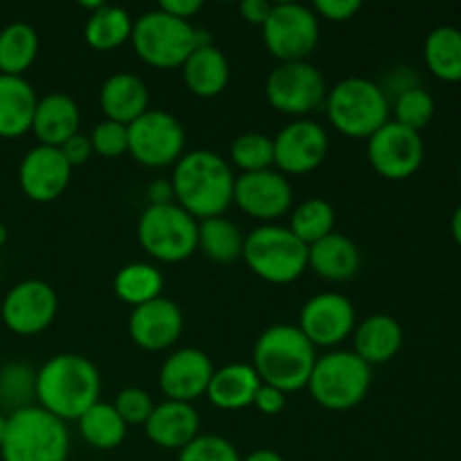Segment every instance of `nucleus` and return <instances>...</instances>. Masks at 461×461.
Masks as SVG:
<instances>
[{"mask_svg": "<svg viewBox=\"0 0 461 461\" xmlns=\"http://www.w3.org/2000/svg\"><path fill=\"white\" fill-rule=\"evenodd\" d=\"M252 408L259 410L266 417H275V414H279L286 408V394L282 390H277V387H270L261 383V387L255 394V401H252Z\"/></svg>", "mask_w": 461, "mask_h": 461, "instance_id": "obj_43", "label": "nucleus"}, {"mask_svg": "<svg viewBox=\"0 0 461 461\" xmlns=\"http://www.w3.org/2000/svg\"><path fill=\"white\" fill-rule=\"evenodd\" d=\"M81 113L72 97L63 93L45 95L39 99L32 122V133L43 147H61L72 135L79 133Z\"/></svg>", "mask_w": 461, "mask_h": 461, "instance_id": "obj_23", "label": "nucleus"}, {"mask_svg": "<svg viewBox=\"0 0 461 461\" xmlns=\"http://www.w3.org/2000/svg\"><path fill=\"white\" fill-rule=\"evenodd\" d=\"M178 461H241V455L223 437L198 435L180 450Z\"/></svg>", "mask_w": 461, "mask_h": 461, "instance_id": "obj_39", "label": "nucleus"}, {"mask_svg": "<svg viewBox=\"0 0 461 461\" xmlns=\"http://www.w3.org/2000/svg\"><path fill=\"white\" fill-rule=\"evenodd\" d=\"M327 81L311 61L279 63L266 79V99L282 115L304 120L327 99Z\"/></svg>", "mask_w": 461, "mask_h": 461, "instance_id": "obj_12", "label": "nucleus"}, {"mask_svg": "<svg viewBox=\"0 0 461 461\" xmlns=\"http://www.w3.org/2000/svg\"><path fill=\"white\" fill-rule=\"evenodd\" d=\"M435 117V99L421 86H410L396 95L394 122L410 131L421 133Z\"/></svg>", "mask_w": 461, "mask_h": 461, "instance_id": "obj_37", "label": "nucleus"}, {"mask_svg": "<svg viewBox=\"0 0 461 461\" xmlns=\"http://www.w3.org/2000/svg\"><path fill=\"white\" fill-rule=\"evenodd\" d=\"M275 169L284 176H304L318 169L329 153V135L313 120H295L273 138Z\"/></svg>", "mask_w": 461, "mask_h": 461, "instance_id": "obj_16", "label": "nucleus"}, {"mask_svg": "<svg viewBox=\"0 0 461 461\" xmlns=\"http://www.w3.org/2000/svg\"><path fill=\"white\" fill-rule=\"evenodd\" d=\"M329 124L338 133L356 140H369L390 122V99L378 84L365 77H347L329 88L327 99Z\"/></svg>", "mask_w": 461, "mask_h": 461, "instance_id": "obj_4", "label": "nucleus"}, {"mask_svg": "<svg viewBox=\"0 0 461 461\" xmlns=\"http://www.w3.org/2000/svg\"><path fill=\"white\" fill-rule=\"evenodd\" d=\"M149 441L165 450H183L201 435V417L192 403L162 401L144 423Z\"/></svg>", "mask_w": 461, "mask_h": 461, "instance_id": "obj_21", "label": "nucleus"}, {"mask_svg": "<svg viewBox=\"0 0 461 461\" xmlns=\"http://www.w3.org/2000/svg\"><path fill=\"white\" fill-rule=\"evenodd\" d=\"M270 12H273V5L266 3V0H243V3L239 5V14H241L243 21L250 23V25L264 27Z\"/></svg>", "mask_w": 461, "mask_h": 461, "instance_id": "obj_46", "label": "nucleus"}, {"mask_svg": "<svg viewBox=\"0 0 461 461\" xmlns=\"http://www.w3.org/2000/svg\"><path fill=\"white\" fill-rule=\"evenodd\" d=\"M158 9H162V12L169 14V16L189 23L198 12H201L203 3L201 0H162V3L158 5Z\"/></svg>", "mask_w": 461, "mask_h": 461, "instance_id": "obj_45", "label": "nucleus"}, {"mask_svg": "<svg viewBox=\"0 0 461 461\" xmlns=\"http://www.w3.org/2000/svg\"><path fill=\"white\" fill-rule=\"evenodd\" d=\"M39 54V34L30 23H9L0 30V75L23 77Z\"/></svg>", "mask_w": 461, "mask_h": 461, "instance_id": "obj_31", "label": "nucleus"}, {"mask_svg": "<svg viewBox=\"0 0 461 461\" xmlns=\"http://www.w3.org/2000/svg\"><path fill=\"white\" fill-rule=\"evenodd\" d=\"M241 257L248 268L268 284H293L309 268V246L277 223L252 230L243 241Z\"/></svg>", "mask_w": 461, "mask_h": 461, "instance_id": "obj_7", "label": "nucleus"}, {"mask_svg": "<svg viewBox=\"0 0 461 461\" xmlns=\"http://www.w3.org/2000/svg\"><path fill=\"white\" fill-rule=\"evenodd\" d=\"M70 435L59 421L39 405L14 410L7 417L5 437L0 441L3 461H68Z\"/></svg>", "mask_w": 461, "mask_h": 461, "instance_id": "obj_5", "label": "nucleus"}, {"mask_svg": "<svg viewBox=\"0 0 461 461\" xmlns=\"http://www.w3.org/2000/svg\"><path fill=\"white\" fill-rule=\"evenodd\" d=\"M133 34V18L124 7L104 3L97 12H93L86 21L84 39L97 52H111L131 43Z\"/></svg>", "mask_w": 461, "mask_h": 461, "instance_id": "obj_29", "label": "nucleus"}, {"mask_svg": "<svg viewBox=\"0 0 461 461\" xmlns=\"http://www.w3.org/2000/svg\"><path fill=\"white\" fill-rule=\"evenodd\" d=\"M234 178L237 176L230 162L219 153L207 149L185 153L176 162L171 178L176 205L183 207L196 221L223 216L232 205Z\"/></svg>", "mask_w": 461, "mask_h": 461, "instance_id": "obj_2", "label": "nucleus"}, {"mask_svg": "<svg viewBox=\"0 0 461 461\" xmlns=\"http://www.w3.org/2000/svg\"><path fill=\"white\" fill-rule=\"evenodd\" d=\"M7 237H9V232H7V228H5L3 223H0V248L5 246V243H7Z\"/></svg>", "mask_w": 461, "mask_h": 461, "instance_id": "obj_50", "label": "nucleus"}, {"mask_svg": "<svg viewBox=\"0 0 461 461\" xmlns=\"http://www.w3.org/2000/svg\"><path fill=\"white\" fill-rule=\"evenodd\" d=\"M450 234H453L455 243L461 248V203L457 205V210L453 212V219H450Z\"/></svg>", "mask_w": 461, "mask_h": 461, "instance_id": "obj_49", "label": "nucleus"}, {"mask_svg": "<svg viewBox=\"0 0 461 461\" xmlns=\"http://www.w3.org/2000/svg\"><path fill=\"white\" fill-rule=\"evenodd\" d=\"M72 167L63 158L61 149L39 147L30 149L18 167V185L23 194L34 203H52L68 189Z\"/></svg>", "mask_w": 461, "mask_h": 461, "instance_id": "obj_18", "label": "nucleus"}, {"mask_svg": "<svg viewBox=\"0 0 461 461\" xmlns=\"http://www.w3.org/2000/svg\"><path fill=\"white\" fill-rule=\"evenodd\" d=\"M311 9L315 16L329 23H347L360 12V3L358 0H318Z\"/></svg>", "mask_w": 461, "mask_h": 461, "instance_id": "obj_42", "label": "nucleus"}, {"mask_svg": "<svg viewBox=\"0 0 461 461\" xmlns=\"http://www.w3.org/2000/svg\"><path fill=\"white\" fill-rule=\"evenodd\" d=\"M259 387L261 381L252 365L230 363L225 367L214 369L205 396L214 408L230 412V410L252 408V401H255Z\"/></svg>", "mask_w": 461, "mask_h": 461, "instance_id": "obj_28", "label": "nucleus"}, {"mask_svg": "<svg viewBox=\"0 0 461 461\" xmlns=\"http://www.w3.org/2000/svg\"><path fill=\"white\" fill-rule=\"evenodd\" d=\"M77 426H79L81 439L95 450H115L126 439V430H129L113 403H102V401L86 410Z\"/></svg>", "mask_w": 461, "mask_h": 461, "instance_id": "obj_34", "label": "nucleus"}, {"mask_svg": "<svg viewBox=\"0 0 461 461\" xmlns=\"http://www.w3.org/2000/svg\"><path fill=\"white\" fill-rule=\"evenodd\" d=\"M423 59L432 75L446 84L461 81V30L453 25L435 27L423 43Z\"/></svg>", "mask_w": 461, "mask_h": 461, "instance_id": "obj_30", "label": "nucleus"}, {"mask_svg": "<svg viewBox=\"0 0 461 461\" xmlns=\"http://www.w3.org/2000/svg\"><path fill=\"white\" fill-rule=\"evenodd\" d=\"M36 372H32L25 363H9L0 369V403L7 408L21 410L32 405L34 399Z\"/></svg>", "mask_w": 461, "mask_h": 461, "instance_id": "obj_38", "label": "nucleus"}, {"mask_svg": "<svg viewBox=\"0 0 461 461\" xmlns=\"http://www.w3.org/2000/svg\"><path fill=\"white\" fill-rule=\"evenodd\" d=\"M90 144L93 151L102 158H120L129 153V131L124 124L102 120L90 131Z\"/></svg>", "mask_w": 461, "mask_h": 461, "instance_id": "obj_41", "label": "nucleus"}, {"mask_svg": "<svg viewBox=\"0 0 461 461\" xmlns=\"http://www.w3.org/2000/svg\"><path fill=\"white\" fill-rule=\"evenodd\" d=\"M162 286H165V277H162L160 270L153 264H144V261L122 266L113 279L115 295L133 309L162 297Z\"/></svg>", "mask_w": 461, "mask_h": 461, "instance_id": "obj_32", "label": "nucleus"}, {"mask_svg": "<svg viewBox=\"0 0 461 461\" xmlns=\"http://www.w3.org/2000/svg\"><path fill=\"white\" fill-rule=\"evenodd\" d=\"M59 149H61L63 158H66L68 165H70L72 169H75V167L86 165V162H88L90 158L95 156L93 144H90V138H88V135H81V133L72 135V138L68 140L66 144H61Z\"/></svg>", "mask_w": 461, "mask_h": 461, "instance_id": "obj_44", "label": "nucleus"}, {"mask_svg": "<svg viewBox=\"0 0 461 461\" xmlns=\"http://www.w3.org/2000/svg\"><path fill=\"white\" fill-rule=\"evenodd\" d=\"M5 426H7V417L0 412V441H3V437H5Z\"/></svg>", "mask_w": 461, "mask_h": 461, "instance_id": "obj_51", "label": "nucleus"}, {"mask_svg": "<svg viewBox=\"0 0 461 461\" xmlns=\"http://www.w3.org/2000/svg\"><path fill=\"white\" fill-rule=\"evenodd\" d=\"M309 268L327 282H349L360 270V250L349 237L331 232L309 246Z\"/></svg>", "mask_w": 461, "mask_h": 461, "instance_id": "obj_27", "label": "nucleus"}, {"mask_svg": "<svg viewBox=\"0 0 461 461\" xmlns=\"http://www.w3.org/2000/svg\"><path fill=\"white\" fill-rule=\"evenodd\" d=\"M113 408L117 410V414H120L126 426H144L151 417L156 403H153L149 392L140 390V387H124L122 392H117Z\"/></svg>", "mask_w": 461, "mask_h": 461, "instance_id": "obj_40", "label": "nucleus"}, {"mask_svg": "<svg viewBox=\"0 0 461 461\" xmlns=\"http://www.w3.org/2000/svg\"><path fill=\"white\" fill-rule=\"evenodd\" d=\"M212 374H214V365L205 351L183 347L162 363L158 383H160V390L167 401L194 403L196 399L205 396Z\"/></svg>", "mask_w": 461, "mask_h": 461, "instance_id": "obj_19", "label": "nucleus"}, {"mask_svg": "<svg viewBox=\"0 0 461 461\" xmlns=\"http://www.w3.org/2000/svg\"><path fill=\"white\" fill-rule=\"evenodd\" d=\"M297 329L315 349H333L354 336L356 309L342 293H318L302 306Z\"/></svg>", "mask_w": 461, "mask_h": 461, "instance_id": "obj_15", "label": "nucleus"}, {"mask_svg": "<svg viewBox=\"0 0 461 461\" xmlns=\"http://www.w3.org/2000/svg\"><path fill=\"white\" fill-rule=\"evenodd\" d=\"M261 32L266 48L279 63L309 61L318 48L320 18L306 5L277 3Z\"/></svg>", "mask_w": 461, "mask_h": 461, "instance_id": "obj_11", "label": "nucleus"}, {"mask_svg": "<svg viewBox=\"0 0 461 461\" xmlns=\"http://www.w3.org/2000/svg\"><path fill=\"white\" fill-rule=\"evenodd\" d=\"M131 45L140 61L147 66L174 70L183 66L189 54L198 48L196 27L156 7L133 21Z\"/></svg>", "mask_w": 461, "mask_h": 461, "instance_id": "obj_8", "label": "nucleus"}, {"mask_svg": "<svg viewBox=\"0 0 461 461\" xmlns=\"http://www.w3.org/2000/svg\"><path fill=\"white\" fill-rule=\"evenodd\" d=\"M232 203L261 223H275L293 205V187L277 169L241 174L234 178Z\"/></svg>", "mask_w": 461, "mask_h": 461, "instance_id": "obj_17", "label": "nucleus"}, {"mask_svg": "<svg viewBox=\"0 0 461 461\" xmlns=\"http://www.w3.org/2000/svg\"><path fill=\"white\" fill-rule=\"evenodd\" d=\"M138 241L151 259L180 264L198 250V221L176 203L149 205L140 216Z\"/></svg>", "mask_w": 461, "mask_h": 461, "instance_id": "obj_9", "label": "nucleus"}, {"mask_svg": "<svg viewBox=\"0 0 461 461\" xmlns=\"http://www.w3.org/2000/svg\"><path fill=\"white\" fill-rule=\"evenodd\" d=\"M129 153L135 162L149 169L176 165L185 156L187 133L180 120L160 108H149L144 115L126 126Z\"/></svg>", "mask_w": 461, "mask_h": 461, "instance_id": "obj_10", "label": "nucleus"}, {"mask_svg": "<svg viewBox=\"0 0 461 461\" xmlns=\"http://www.w3.org/2000/svg\"><path fill=\"white\" fill-rule=\"evenodd\" d=\"M99 106L106 120L129 126L149 111V88L133 72H115L99 88Z\"/></svg>", "mask_w": 461, "mask_h": 461, "instance_id": "obj_22", "label": "nucleus"}, {"mask_svg": "<svg viewBox=\"0 0 461 461\" xmlns=\"http://www.w3.org/2000/svg\"><path fill=\"white\" fill-rule=\"evenodd\" d=\"M59 311V297L43 279H25L9 288L0 315L5 327L16 336H39L54 322Z\"/></svg>", "mask_w": 461, "mask_h": 461, "instance_id": "obj_14", "label": "nucleus"}, {"mask_svg": "<svg viewBox=\"0 0 461 461\" xmlns=\"http://www.w3.org/2000/svg\"><path fill=\"white\" fill-rule=\"evenodd\" d=\"M315 360V347L297 324H273L257 338L250 365L264 385L291 394L304 390Z\"/></svg>", "mask_w": 461, "mask_h": 461, "instance_id": "obj_3", "label": "nucleus"}, {"mask_svg": "<svg viewBox=\"0 0 461 461\" xmlns=\"http://www.w3.org/2000/svg\"><path fill=\"white\" fill-rule=\"evenodd\" d=\"M288 230H291L304 246H313L320 239L336 232V210H333L331 203L324 201V198H306L304 203H300V205L293 210Z\"/></svg>", "mask_w": 461, "mask_h": 461, "instance_id": "obj_35", "label": "nucleus"}, {"mask_svg": "<svg viewBox=\"0 0 461 461\" xmlns=\"http://www.w3.org/2000/svg\"><path fill=\"white\" fill-rule=\"evenodd\" d=\"M230 160L241 174H255L275 167L273 138L264 133H243L230 147Z\"/></svg>", "mask_w": 461, "mask_h": 461, "instance_id": "obj_36", "label": "nucleus"}, {"mask_svg": "<svg viewBox=\"0 0 461 461\" xmlns=\"http://www.w3.org/2000/svg\"><path fill=\"white\" fill-rule=\"evenodd\" d=\"M241 461H286L277 450H270V448H257L252 450L248 457H241Z\"/></svg>", "mask_w": 461, "mask_h": 461, "instance_id": "obj_48", "label": "nucleus"}, {"mask_svg": "<svg viewBox=\"0 0 461 461\" xmlns=\"http://www.w3.org/2000/svg\"><path fill=\"white\" fill-rule=\"evenodd\" d=\"M243 232L225 216L198 221V250L216 264H230L243 255Z\"/></svg>", "mask_w": 461, "mask_h": 461, "instance_id": "obj_33", "label": "nucleus"}, {"mask_svg": "<svg viewBox=\"0 0 461 461\" xmlns=\"http://www.w3.org/2000/svg\"><path fill=\"white\" fill-rule=\"evenodd\" d=\"M183 311L167 297H158L131 311L129 336L133 345L144 351L171 349L183 336Z\"/></svg>", "mask_w": 461, "mask_h": 461, "instance_id": "obj_20", "label": "nucleus"}, {"mask_svg": "<svg viewBox=\"0 0 461 461\" xmlns=\"http://www.w3.org/2000/svg\"><path fill=\"white\" fill-rule=\"evenodd\" d=\"M401 347H403V329L392 315H369L354 329V354L369 367L390 363Z\"/></svg>", "mask_w": 461, "mask_h": 461, "instance_id": "obj_24", "label": "nucleus"}, {"mask_svg": "<svg viewBox=\"0 0 461 461\" xmlns=\"http://www.w3.org/2000/svg\"><path fill=\"white\" fill-rule=\"evenodd\" d=\"M459 183H461V162H459Z\"/></svg>", "mask_w": 461, "mask_h": 461, "instance_id": "obj_52", "label": "nucleus"}, {"mask_svg": "<svg viewBox=\"0 0 461 461\" xmlns=\"http://www.w3.org/2000/svg\"><path fill=\"white\" fill-rule=\"evenodd\" d=\"M102 392V376L93 360L79 354H59L36 372L34 399L59 421H79Z\"/></svg>", "mask_w": 461, "mask_h": 461, "instance_id": "obj_1", "label": "nucleus"}, {"mask_svg": "<svg viewBox=\"0 0 461 461\" xmlns=\"http://www.w3.org/2000/svg\"><path fill=\"white\" fill-rule=\"evenodd\" d=\"M147 198L149 205H169V203H176L171 180H153L147 189Z\"/></svg>", "mask_w": 461, "mask_h": 461, "instance_id": "obj_47", "label": "nucleus"}, {"mask_svg": "<svg viewBox=\"0 0 461 461\" xmlns=\"http://www.w3.org/2000/svg\"><path fill=\"white\" fill-rule=\"evenodd\" d=\"M372 387V367L354 351L333 349L313 365L306 390L324 410L345 412L365 401Z\"/></svg>", "mask_w": 461, "mask_h": 461, "instance_id": "obj_6", "label": "nucleus"}, {"mask_svg": "<svg viewBox=\"0 0 461 461\" xmlns=\"http://www.w3.org/2000/svg\"><path fill=\"white\" fill-rule=\"evenodd\" d=\"M426 156L423 138L417 131L387 122L367 140V160L385 180H405L419 171Z\"/></svg>", "mask_w": 461, "mask_h": 461, "instance_id": "obj_13", "label": "nucleus"}, {"mask_svg": "<svg viewBox=\"0 0 461 461\" xmlns=\"http://www.w3.org/2000/svg\"><path fill=\"white\" fill-rule=\"evenodd\" d=\"M180 70H183V81L189 93L203 99L216 97L230 84L228 57L214 43L194 50Z\"/></svg>", "mask_w": 461, "mask_h": 461, "instance_id": "obj_26", "label": "nucleus"}, {"mask_svg": "<svg viewBox=\"0 0 461 461\" xmlns=\"http://www.w3.org/2000/svg\"><path fill=\"white\" fill-rule=\"evenodd\" d=\"M36 104L39 97L25 77L0 75V138L16 140L30 133Z\"/></svg>", "mask_w": 461, "mask_h": 461, "instance_id": "obj_25", "label": "nucleus"}]
</instances>
